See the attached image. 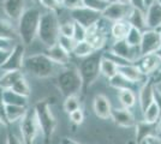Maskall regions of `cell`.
Wrapping results in <instances>:
<instances>
[{
	"label": "cell",
	"instance_id": "cell-58",
	"mask_svg": "<svg viewBox=\"0 0 161 144\" xmlns=\"http://www.w3.org/2000/svg\"><path fill=\"white\" fill-rule=\"evenodd\" d=\"M137 144H147V142H146V141H142V142H140V143H137Z\"/></svg>",
	"mask_w": 161,
	"mask_h": 144
},
{
	"label": "cell",
	"instance_id": "cell-53",
	"mask_svg": "<svg viewBox=\"0 0 161 144\" xmlns=\"http://www.w3.org/2000/svg\"><path fill=\"white\" fill-rule=\"evenodd\" d=\"M155 55H156V56H158V58H159V59H160V61H161V46L159 48H158V49H156V51H155V53H154Z\"/></svg>",
	"mask_w": 161,
	"mask_h": 144
},
{
	"label": "cell",
	"instance_id": "cell-24",
	"mask_svg": "<svg viewBox=\"0 0 161 144\" xmlns=\"http://www.w3.org/2000/svg\"><path fill=\"white\" fill-rule=\"evenodd\" d=\"M0 39L6 41H17L19 39L17 29L12 25V23L5 19H0Z\"/></svg>",
	"mask_w": 161,
	"mask_h": 144
},
{
	"label": "cell",
	"instance_id": "cell-50",
	"mask_svg": "<svg viewBox=\"0 0 161 144\" xmlns=\"http://www.w3.org/2000/svg\"><path fill=\"white\" fill-rule=\"evenodd\" d=\"M12 41H6L0 39V48H12Z\"/></svg>",
	"mask_w": 161,
	"mask_h": 144
},
{
	"label": "cell",
	"instance_id": "cell-14",
	"mask_svg": "<svg viewBox=\"0 0 161 144\" xmlns=\"http://www.w3.org/2000/svg\"><path fill=\"white\" fill-rule=\"evenodd\" d=\"M101 19L96 24L89 27L86 33V41H88L95 51H100L106 45V33L100 25Z\"/></svg>",
	"mask_w": 161,
	"mask_h": 144
},
{
	"label": "cell",
	"instance_id": "cell-60",
	"mask_svg": "<svg viewBox=\"0 0 161 144\" xmlns=\"http://www.w3.org/2000/svg\"><path fill=\"white\" fill-rule=\"evenodd\" d=\"M156 3H159V4L161 5V0H156Z\"/></svg>",
	"mask_w": 161,
	"mask_h": 144
},
{
	"label": "cell",
	"instance_id": "cell-36",
	"mask_svg": "<svg viewBox=\"0 0 161 144\" xmlns=\"http://www.w3.org/2000/svg\"><path fill=\"white\" fill-rule=\"evenodd\" d=\"M64 110L66 112L67 114L74 112V110L80 108V100L77 95H71L65 97V101H64Z\"/></svg>",
	"mask_w": 161,
	"mask_h": 144
},
{
	"label": "cell",
	"instance_id": "cell-56",
	"mask_svg": "<svg viewBox=\"0 0 161 144\" xmlns=\"http://www.w3.org/2000/svg\"><path fill=\"white\" fill-rule=\"evenodd\" d=\"M156 30L159 31V34H160V39H161V27H159V28H158V29H156Z\"/></svg>",
	"mask_w": 161,
	"mask_h": 144
},
{
	"label": "cell",
	"instance_id": "cell-6",
	"mask_svg": "<svg viewBox=\"0 0 161 144\" xmlns=\"http://www.w3.org/2000/svg\"><path fill=\"white\" fill-rule=\"evenodd\" d=\"M102 53L99 54V51L90 54L89 56L83 58L80 64L78 71H80V78H82V91L86 93L92 84L96 82V79L100 76V60Z\"/></svg>",
	"mask_w": 161,
	"mask_h": 144
},
{
	"label": "cell",
	"instance_id": "cell-44",
	"mask_svg": "<svg viewBox=\"0 0 161 144\" xmlns=\"http://www.w3.org/2000/svg\"><path fill=\"white\" fill-rule=\"evenodd\" d=\"M61 6L65 7V8H69L70 11L74 10V8H77V7L83 6V3L82 0H61Z\"/></svg>",
	"mask_w": 161,
	"mask_h": 144
},
{
	"label": "cell",
	"instance_id": "cell-3",
	"mask_svg": "<svg viewBox=\"0 0 161 144\" xmlns=\"http://www.w3.org/2000/svg\"><path fill=\"white\" fill-rule=\"evenodd\" d=\"M34 112L40 126V132L42 133L43 143H51V139L53 137V133L57 127V120L51 109L49 99H43L37 101L34 106Z\"/></svg>",
	"mask_w": 161,
	"mask_h": 144
},
{
	"label": "cell",
	"instance_id": "cell-8",
	"mask_svg": "<svg viewBox=\"0 0 161 144\" xmlns=\"http://www.w3.org/2000/svg\"><path fill=\"white\" fill-rule=\"evenodd\" d=\"M24 53H25V46L20 42L16 43L14 47L11 48L10 55L4 62L0 69L4 72L7 71H20L24 67Z\"/></svg>",
	"mask_w": 161,
	"mask_h": 144
},
{
	"label": "cell",
	"instance_id": "cell-55",
	"mask_svg": "<svg viewBox=\"0 0 161 144\" xmlns=\"http://www.w3.org/2000/svg\"><path fill=\"white\" fill-rule=\"evenodd\" d=\"M115 3H120V4H129V0H113Z\"/></svg>",
	"mask_w": 161,
	"mask_h": 144
},
{
	"label": "cell",
	"instance_id": "cell-29",
	"mask_svg": "<svg viewBox=\"0 0 161 144\" xmlns=\"http://www.w3.org/2000/svg\"><path fill=\"white\" fill-rule=\"evenodd\" d=\"M28 110V107L23 106H14V104H6V115L8 123L12 124L20 120L25 115Z\"/></svg>",
	"mask_w": 161,
	"mask_h": 144
},
{
	"label": "cell",
	"instance_id": "cell-13",
	"mask_svg": "<svg viewBox=\"0 0 161 144\" xmlns=\"http://www.w3.org/2000/svg\"><path fill=\"white\" fill-rule=\"evenodd\" d=\"M134 64L140 69V71H141L142 73L144 76H147V77L148 76L154 75L155 72L159 70V67L161 66L160 59L154 53L141 55Z\"/></svg>",
	"mask_w": 161,
	"mask_h": 144
},
{
	"label": "cell",
	"instance_id": "cell-52",
	"mask_svg": "<svg viewBox=\"0 0 161 144\" xmlns=\"http://www.w3.org/2000/svg\"><path fill=\"white\" fill-rule=\"evenodd\" d=\"M156 135H159L161 137V117L159 118V120L156 123Z\"/></svg>",
	"mask_w": 161,
	"mask_h": 144
},
{
	"label": "cell",
	"instance_id": "cell-19",
	"mask_svg": "<svg viewBox=\"0 0 161 144\" xmlns=\"http://www.w3.org/2000/svg\"><path fill=\"white\" fill-rule=\"evenodd\" d=\"M93 109H94L95 115L100 119H109L111 118V102L107 97L102 94H99L94 97V101H93Z\"/></svg>",
	"mask_w": 161,
	"mask_h": 144
},
{
	"label": "cell",
	"instance_id": "cell-1",
	"mask_svg": "<svg viewBox=\"0 0 161 144\" xmlns=\"http://www.w3.org/2000/svg\"><path fill=\"white\" fill-rule=\"evenodd\" d=\"M41 12L36 7L25 8L24 12L18 18V36L24 46H29L37 37V29L40 22Z\"/></svg>",
	"mask_w": 161,
	"mask_h": 144
},
{
	"label": "cell",
	"instance_id": "cell-32",
	"mask_svg": "<svg viewBox=\"0 0 161 144\" xmlns=\"http://www.w3.org/2000/svg\"><path fill=\"white\" fill-rule=\"evenodd\" d=\"M143 114V120L147 121V123H152V124H156L159 118L161 117L160 109L158 107V104L154 102H152L149 106H148L146 109L142 112Z\"/></svg>",
	"mask_w": 161,
	"mask_h": 144
},
{
	"label": "cell",
	"instance_id": "cell-51",
	"mask_svg": "<svg viewBox=\"0 0 161 144\" xmlns=\"http://www.w3.org/2000/svg\"><path fill=\"white\" fill-rule=\"evenodd\" d=\"M61 144H80V143H77L76 141L71 139V138H64V139L61 141Z\"/></svg>",
	"mask_w": 161,
	"mask_h": 144
},
{
	"label": "cell",
	"instance_id": "cell-18",
	"mask_svg": "<svg viewBox=\"0 0 161 144\" xmlns=\"http://www.w3.org/2000/svg\"><path fill=\"white\" fill-rule=\"evenodd\" d=\"M25 10V0H3V11L12 21H18Z\"/></svg>",
	"mask_w": 161,
	"mask_h": 144
},
{
	"label": "cell",
	"instance_id": "cell-30",
	"mask_svg": "<svg viewBox=\"0 0 161 144\" xmlns=\"http://www.w3.org/2000/svg\"><path fill=\"white\" fill-rule=\"evenodd\" d=\"M118 99L120 103L123 104V107L125 108H132L135 107V104L137 102V97L135 94V90L131 89H123L118 90Z\"/></svg>",
	"mask_w": 161,
	"mask_h": 144
},
{
	"label": "cell",
	"instance_id": "cell-35",
	"mask_svg": "<svg viewBox=\"0 0 161 144\" xmlns=\"http://www.w3.org/2000/svg\"><path fill=\"white\" fill-rule=\"evenodd\" d=\"M142 40V31L136 29V28L131 27L129 30L128 35L125 37V41L128 42L130 46H134V47H140V43Z\"/></svg>",
	"mask_w": 161,
	"mask_h": 144
},
{
	"label": "cell",
	"instance_id": "cell-21",
	"mask_svg": "<svg viewBox=\"0 0 161 144\" xmlns=\"http://www.w3.org/2000/svg\"><path fill=\"white\" fill-rule=\"evenodd\" d=\"M146 22L148 29H158L161 27V5L153 3L146 8Z\"/></svg>",
	"mask_w": 161,
	"mask_h": 144
},
{
	"label": "cell",
	"instance_id": "cell-15",
	"mask_svg": "<svg viewBox=\"0 0 161 144\" xmlns=\"http://www.w3.org/2000/svg\"><path fill=\"white\" fill-rule=\"evenodd\" d=\"M109 119H112L117 126L124 127V129L134 127L136 124V119H135L132 112L125 107L124 108H112Z\"/></svg>",
	"mask_w": 161,
	"mask_h": 144
},
{
	"label": "cell",
	"instance_id": "cell-38",
	"mask_svg": "<svg viewBox=\"0 0 161 144\" xmlns=\"http://www.w3.org/2000/svg\"><path fill=\"white\" fill-rule=\"evenodd\" d=\"M57 43H58L63 49H65L67 53L71 54V53H72V49H74V47H75V45H76V41H75L72 37H67V36L59 35Z\"/></svg>",
	"mask_w": 161,
	"mask_h": 144
},
{
	"label": "cell",
	"instance_id": "cell-12",
	"mask_svg": "<svg viewBox=\"0 0 161 144\" xmlns=\"http://www.w3.org/2000/svg\"><path fill=\"white\" fill-rule=\"evenodd\" d=\"M131 7L132 6L130 4H120V3L112 1L101 12V14H102V18H105L106 21H109V22L121 21V19H126Z\"/></svg>",
	"mask_w": 161,
	"mask_h": 144
},
{
	"label": "cell",
	"instance_id": "cell-62",
	"mask_svg": "<svg viewBox=\"0 0 161 144\" xmlns=\"http://www.w3.org/2000/svg\"><path fill=\"white\" fill-rule=\"evenodd\" d=\"M60 1H61V0H60Z\"/></svg>",
	"mask_w": 161,
	"mask_h": 144
},
{
	"label": "cell",
	"instance_id": "cell-11",
	"mask_svg": "<svg viewBox=\"0 0 161 144\" xmlns=\"http://www.w3.org/2000/svg\"><path fill=\"white\" fill-rule=\"evenodd\" d=\"M109 51H112L114 54H117L118 56H120L130 62H135L141 56L140 47L130 46L125 40H115L113 45L111 46Z\"/></svg>",
	"mask_w": 161,
	"mask_h": 144
},
{
	"label": "cell",
	"instance_id": "cell-22",
	"mask_svg": "<svg viewBox=\"0 0 161 144\" xmlns=\"http://www.w3.org/2000/svg\"><path fill=\"white\" fill-rule=\"evenodd\" d=\"M126 21L130 23L131 27L136 28L141 31H144L146 29H148L147 22H146V11H143V10L131 7L128 17H126Z\"/></svg>",
	"mask_w": 161,
	"mask_h": 144
},
{
	"label": "cell",
	"instance_id": "cell-4",
	"mask_svg": "<svg viewBox=\"0 0 161 144\" xmlns=\"http://www.w3.org/2000/svg\"><path fill=\"white\" fill-rule=\"evenodd\" d=\"M63 66L53 62L45 53L34 54L24 59V67L27 72L37 78H49L54 77L60 71Z\"/></svg>",
	"mask_w": 161,
	"mask_h": 144
},
{
	"label": "cell",
	"instance_id": "cell-40",
	"mask_svg": "<svg viewBox=\"0 0 161 144\" xmlns=\"http://www.w3.org/2000/svg\"><path fill=\"white\" fill-rule=\"evenodd\" d=\"M59 34L63 36H67V37H72V35H74V21L61 23L59 25Z\"/></svg>",
	"mask_w": 161,
	"mask_h": 144
},
{
	"label": "cell",
	"instance_id": "cell-16",
	"mask_svg": "<svg viewBox=\"0 0 161 144\" xmlns=\"http://www.w3.org/2000/svg\"><path fill=\"white\" fill-rule=\"evenodd\" d=\"M154 88L155 82H153V77L148 76L138 91V102L141 112L146 109L152 102H154Z\"/></svg>",
	"mask_w": 161,
	"mask_h": 144
},
{
	"label": "cell",
	"instance_id": "cell-9",
	"mask_svg": "<svg viewBox=\"0 0 161 144\" xmlns=\"http://www.w3.org/2000/svg\"><path fill=\"white\" fill-rule=\"evenodd\" d=\"M71 19L88 29L89 27L96 24L100 19H102V14L101 12L90 10L86 6H80L71 10Z\"/></svg>",
	"mask_w": 161,
	"mask_h": 144
},
{
	"label": "cell",
	"instance_id": "cell-61",
	"mask_svg": "<svg viewBox=\"0 0 161 144\" xmlns=\"http://www.w3.org/2000/svg\"><path fill=\"white\" fill-rule=\"evenodd\" d=\"M106 1H107V3H112V1H113V0H106Z\"/></svg>",
	"mask_w": 161,
	"mask_h": 144
},
{
	"label": "cell",
	"instance_id": "cell-59",
	"mask_svg": "<svg viewBox=\"0 0 161 144\" xmlns=\"http://www.w3.org/2000/svg\"><path fill=\"white\" fill-rule=\"evenodd\" d=\"M31 1H33V3H39L40 0H31Z\"/></svg>",
	"mask_w": 161,
	"mask_h": 144
},
{
	"label": "cell",
	"instance_id": "cell-45",
	"mask_svg": "<svg viewBox=\"0 0 161 144\" xmlns=\"http://www.w3.org/2000/svg\"><path fill=\"white\" fill-rule=\"evenodd\" d=\"M6 144H23V143L20 142V139L14 135V132L8 131L6 137Z\"/></svg>",
	"mask_w": 161,
	"mask_h": 144
},
{
	"label": "cell",
	"instance_id": "cell-23",
	"mask_svg": "<svg viewBox=\"0 0 161 144\" xmlns=\"http://www.w3.org/2000/svg\"><path fill=\"white\" fill-rule=\"evenodd\" d=\"M135 133H136V143L144 141L150 135H156V124L147 123L144 120L136 121L135 124Z\"/></svg>",
	"mask_w": 161,
	"mask_h": 144
},
{
	"label": "cell",
	"instance_id": "cell-5",
	"mask_svg": "<svg viewBox=\"0 0 161 144\" xmlns=\"http://www.w3.org/2000/svg\"><path fill=\"white\" fill-rule=\"evenodd\" d=\"M59 18L54 11H47L41 13L39 29H37V37L46 47H51L57 43L59 37Z\"/></svg>",
	"mask_w": 161,
	"mask_h": 144
},
{
	"label": "cell",
	"instance_id": "cell-34",
	"mask_svg": "<svg viewBox=\"0 0 161 144\" xmlns=\"http://www.w3.org/2000/svg\"><path fill=\"white\" fill-rule=\"evenodd\" d=\"M11 90H14V93H17V94H19V95H22V96H25L28 99H29V96L31 94L30 87H29L27 79H25L24 77L19 78L17 82L14 83V85H12V88H11Z\"/></svg>",
	"mask_w": 161,
	"mask_h": 144
},
{
	"label": "cell",
	"instance_id": "cell-47",
	"mask_svg": "<svg viewBox=\"0 0 161 144\" xmlns=\"http://www.w3.org/2000/svg\"><path fill=\"white\" fill-rule=\"evenodd\" d=\"M129 4L132 7H136V8H140V10H143L146 11V5H144V0H129Z\"/></svg>",
	"mask_w": 161,
	"mask_h": 144
},
{
	"label": "cell",
	"instance_id": "cell-41",
	"mask_svg": "<svg viewBox=\"0 0 161 144\" xmlns=\"http://www.w3.org/2000/svg\"><path fill=\"white\" fill-rule=\"evenodd\" d=\"M39 3L45 8H47L48 11H54V12H57L61 7L60 0H40Z\"/></svg>",
	"mask_w": 161,
	"mask_h": 144
},
{
	"label": "cell",
	"instance_id": "cell-10",
	"mask_svg": "<svg viewBox=\"0 0 161 144\" xmlns=\"http://www.w3.org/2000/svg\"><path fill=\"white\" fill-rule=\"evenodd\" d=\"M161 46L160 34L156 29H146L142 31V40L140 43L141 55L152 54Z\"/></svg>",
	"mask_w": 161,
	"mask_h": 144
},
{
	"label": "cell",
	"instance_id": "cell-39",
	"mask_svg": "<svg viewBox=\"0 0 161 144\" xmlns=\"http://www.w3.org/2000/svg\"><path fill=\"white\" fill-rule=\"evenodd\" d=\"M86 33H87V29L80 25L78 23L74 22V35H72V39H74L76 42L78 41H83L86 40Z\"/></svg>",
	"mask_w": 161,
	"mask_h": 144
},
{
	"label": "cell",
	"instance_id": "cell-7",
	"mask_svg": "<svg viewBox=\"0 0 161 144\" xmlns=\"http://www.w3.org/2000/svg\"><path fill=\"white\" fill-rule=\"evenodd\" d=\"M19 129L23 143L34 144L39 132H40V126L37 123V119L35 117L34 109H28L25 115L20 119Z\"/></svg>",
	"mask_w": 161,
	"mask_h": 144
},
{
	"label": "cell",
	"instance_id": "cell-49",
	"mask_svg": "<svg viewBox=\"0 0 161 144\" xmlns=\"http://www.w3.org/2000/svg\"><path fill=\"white\" fill-rule=\"evenodd\" d=\"M147 144H161V137L159 135H150L144 139Z\"/></svg>",
	"mask_w": 161,
	"mask_h": 144
},
{
	"label": "cell",
	"instance_id": "cell-57",
	"mask_svg": "<svg viewBox=\"0 0 161 144\" xmlns=\"http://www.w3.org/2000/svg\"><path fill=\"white\" fill-rule=\"evenodd\" d=\"M128 144H137V143H136V141H131V142H129Z\"/></svg>",
	"mask_w": 161,
	"mask_h": 144
},
{
	"label": "cell",
	"instance_id": "cell-31",
	"mask_svg": "<svg viewBox=\"0 0 161 144\" xmlns=\"http://www.w3.org/2000/svg\"><path fill=\"white\" fill-rule=\"evenodd\" d=\"M95 52L96 51L94 49V47L88 41H86V40L76 42L74 49H72L74 55H76L77 58H82V59L86 58V56H89V55L95 53Z\"/></svg>",
	"mask_w": 161,
	"mask_h": 144
},
{
	"label": "cell",
	"instance_id": "cell-46",
	"mask_svg": "<svg viewBox=\"0 0 161 144\" xmlns=\"http://www.w3.org/2000/svg\"><path fill=\"white\" fill-rule=\"evenodd\" d=\"M11 48H0V66L6 61V59L10 55Z\"/></svg>",
	"mask_w": 161,
	"mask_h": 144
},
{
	"label": "cell",
	"instance_id": "cell-26",
	"mask_svg": "<svg viewBox=\"0 0 161 144\" xmlns=\"http://www.w3.org/2000/svg\"><path fill=\"white\" fill-rule=\"evenodd\" d=\"M130 28H131V25L126 19L113 22V24L111 27V35L114 39V41L115 40H125Z\"/></svg>",
	"mask_w": 161,
	"mask_h": 144
},
{
	"label": "cell",
	"instance_id": "cell-25",
	"mask_svg": "<svg viewBox=\"0 0 161 144\" xmlns=\"http://www.w3.org/2000/svg\"><path fill=\"white\" fill-rule=\"evenodd\" d=\"M1 96H3V100H4V102L6 103V104L28 107V97L14 93V90L11 89L1 90Z\"/></svg>",
	"mask_w": 161,
	"mask_h": 144
},
{
	"label": "cell",
	"instance_id": "cell-2",
	"mask_svg": "<svg viewBox=\"0 0 161 144\" xmlns=\"http://www.w3.org/2000/svg\"><path fill=\"white\" fill-rule=\"evenodd\" d=\"M55 84L64 97L78 95L82 91V78L78 67L70 64L63 66L55 76Z\"/></svg>",
	"mask_w": 161,
	"mask_h": 144
},
{
	"label": "cell",
	"instance_id": "cell-27",
	"mask_svg": "<svg viewBox=\"0 0 161 144\" xmlns=\"http://www.w3.org/2000/svg\"><path fill=\"white\" fill-rule=\"evenodd\" d=\"M22 77H24L22 70L20 71H7L0 77V89H11L12 85Z\"/></svg>",
	"mask_w": 161,
	"mask_h": 144
},
{
	"label": "cell",
	"instance_id": "cell-37",
	"mask_svg": "<svg viewBox=\"0 0 161 144\" xmlns=\"http://www.w3.org/2000/svg\"><path fill=\"white\" fill-rule=\"evenodd\" d=\"M82 3H83V6L97 12H102L109 4L106 0H82Z\"/></svg>",
	"mask_w": 161,
	"mask_h": 144
},
{
	"label": "cell",
	"instance_id": "cell-33",
	"mask_svg": "<svg viewBox=\"0 0 161 144\" xmlns=\"http://www.w3.org/2000/svg\"><path fill=\"white\" fill-rule=\"evenodd\" d=\"M108 81H109V85L117 90H123V89L134 90L135 83H131L130 81H128L126 78H124L121 75H119V73H117L114 77H112V78L108 79Z\"/></svg>",
	"mask_w": 161,
	"mask_h": 144
},
{
	"label": "cell",
	"instance_id": "cell-43",
	"mask_svg": "<svg viewBox=\"0 0 161 144\" xmlns=\"http://www.w3.org/2000/svg\"><path fill=\"white\" fill-rule=\"evenodd\" d=\"M0 124H3L4 126H8L10 125L6 115V103L4 102V100H3L1 89H0Z\"/></svg>",
	"mask_w": 161,
	"mask_h": 144
},
{
	"label": "cell",
	"instance_id": "cell-42",
	"mask_svg": "<svg viewBox=\"0 0 161 144\" xmlns=\"http://www.w3.org/2000/svg\"><path fill=\"white\" fill-rule=\"evenodd\" d=\"M69 118H70V120H71L72 124H75V125H80V124L84 121V113H83V110L80 109V108H78V109L69 113Z\"/></svg>",
	"mask_w": 161,
	"mask_h": 144
},
{
	"label": "cell",
	"instance_id": "cell-48",
	"mask_svg": "<svg viewBox=\"0 0 161 144\" xmlns=\"http://www.w3.org/2000/svg\"><path fill=\"white\" fill-rule=\"evenodd\" d=\"M154 101L158 104V107H159L161 113V90L156 87V84H155V88H154Z\"/></svg>",
	"mask_w": 161,
	"mask_h": 144
},
{
	"label": "cell",
	"instance_id": "cell-17",
	"mask_svg": "<svg viewBox=\"0 0 161 144\" xmlns=\"http://www.w3.org/2000/svg\"><path fill=\"white\" fill-rule=\"evenodd\" d=\"M118 73L121 75L124 78H126L128 81L131 83L138 84V83H143L147 79V76H144L142 73L140 69L132 64H125V65H119L118 66Z\"/></svg>",
	"mask_w": 161,
	"mask_h": 144
},
{
	"label": "cell",
	"instance_id": "cell-28",
	"mask_svg": "<svg viewBox=\"0 0 161 144\" xmlns=\"http://www.w3.org/2000/svg\"><path fill=\"white\" fill-rule=\"evenodd\" d=\"M117 73H118V65L102 55L100 60V75L105 76L107 79H111Z\"/></svg>",
	"mask_w": 161,
	"mask_h": 144
},
{
	"label": "cell",
	"instance_id": "cell-54",
	"mask_svg": "<svg viewBox=\"0 0 161 144\" xmlns=\"http://www.w3.org/2000/svg\"><path fill=\"white\" fill-rule=\"evenodd\" d=\"M156 0H144V5H146V8H147L149 5H152L153 3H155Z\"/></svg>",
	"mask_w": 161,
	"mask_h": 144
},
{
	"label": "cell",
	"instance_id": "cell-20",
	"mask_svg": "<svg viewBox=\"0 0 161 144\" xmlns=\"http://www.w3.org/2000/svg\"><path fill=\"white\" fill-rule=\"evenodd\" d=\"M45 54L59 66H66L70 64V60H71L70 53H67L65 49H63L58 43H55L51 47H47V51L45 52Z\"/></svg>",
	"mask_w": 161,
	"mask_h": 144
}]
</instances>
